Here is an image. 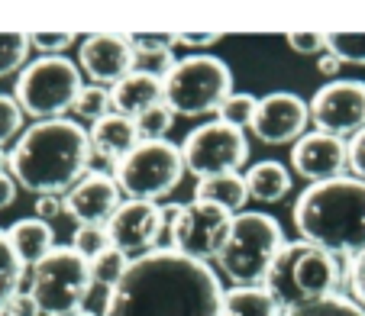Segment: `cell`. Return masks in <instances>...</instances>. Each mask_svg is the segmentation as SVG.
<instances>
[{
  "mask_svg": "<svg viewBox=\"0 0 365 316\" xmlns=\"http://www.w3.org/2000/svg\"><path fill=\"white\" fill-rule=\"evenodd\" d=\"M223 294L207 261L155 248L133 261L126 278L107 294L103 316H220Z\"/></svg>",
  "mask_w": 365,
  "mask_h": 316,
  "instance_id": "cell-1",
  "label": "cell"
},
{
  "mask_svg": "<svg viewBox=\"0 0 365 316\" xmlns=\"http://www.w3.org/2000/svg\"><path fill=\"white\" fill-rule=\"evenodd\" d=\"M91 136L78 120H46L23 130L10 152V174L39 197H65L91 174Z\"/></svg>",
  "mask_w": 365,
  "mask_h": 316,
  "instance_id": "cell-2",
  "label": "cell"
},
{
  "mask_svg": "<svg viewBox=\"0 0 365 316\" xmlns=\"http://www.w3.org/2000/svg\"><path fill=\"white\" fill-rule=\"evenodd\" d=\"M294 226L304 242L339 258L365 252V184L359 178H333L310 184L294 204Z\"/></svg>",
  "mask_w": 365,
  "mask_h": 316,
  "instance_id": "cell-3",
  "label": "cell"
},
{
  "mask_svg": "<svg viewBox=\"0 0 365 316\" xmlns=\"http://www.w3.org/2000/svg\"><path fill=\"white\" fill-rule=\"evenodd\" d=\"M349 271L343 268V258L330 255L310 242H288L272 261L262 288L282 303L284 310L301 307L310 300L336 297Z\"/></svg>",
  "mask_w": 365,
  "mask_h": 316,
  "instance_id": "cell-4",
  "label": "cell"
},
{
  "mask_svg": "<svg viewBox=\"0 0 365 316\" xmlns=\"http://www.w3.org/2000/svg\"><path fill=\"white\" fill-rule=\"evenodd\" d=\"M284 246H288L284 229L275 216L259 214V210H242L233 216V226L217 255V265L236 284H262L272 261L278 258Z\"/></svg>",
  "mask_w": 365,
  "mask_h": 316,
  "instance_id": "cell-5",
  "label": "cell"
},
{
  "mask_svg": "<svg viewBox=\"0 0 365 316\" xmlns=\"http://www.w3.org/2000/svg\"><path fill=\"white\" fill-rule=\"evenodd\" d=\"M81 90L84 81L78 62L65 56H42L20 71L14 97L26 117L46 123V120H65V113L75 110Z\"/></svg>",
  "mask_w": 365,
  "mask_h": 316,
  "instance_id": "cell-6",
  "label": "cell"
},
{
  "mask_svg": "<svg viewBox=\"0 0 365 316\" xmlns=\"http://www.w3.org/2000/svg\"><path fill=\"white\" fill-rule=\"evenodd\" d=\"M230 94H233V71L217 56L178 58L165 75V103L175 117L197 120L217 113Z\"/></svg>",
  "mask_w": 365,
  "mask_h": 316,
  "instance_id": "cell-7",
  "label": "cell"
},
{
  "mask_svg": "<svg viewBox=\"0 0 365 316\" xmlns=\"http://www.w3.org/2000/svg\"><path fill=\"white\" fill-rule=\"evenodd\" d=\"M94 288L91 261L75 248H56L39 261L29 275V294L36 297L42 316H75L84 313V303Z\"/></svg>",
  "mask_w": 365,
  "mask_h": 316,
  "instance_id": "cell-8",
  "label": "cell"
},
{
  "mask_svg": "<svg viewBox=\"0 0 365 316\" xmlns=\"http://www.w3.org/2000/svg\"><path fill=\"white\" fill-rule=\"evenodd\" d=\"M185 172L187 165L181 145L168 142V139L165 142H139L130 155H123L113 165L120 191L130 194V200H152V204L175 194Z\"/></svg>",
  "mask_w": 365,
  "mask_h": 316,
  "instance_id": "cell-9",
  "label": "cell"
},
{
  "mask_svg": "<svg viewBox=\"0 0 365 316\" xmlns=\"http://www.w3.org/2000/svg\"><path fill=\"white\" fill-rule=\"evenodd\" d=\"M165 214L172 248L197 261L217 258L230 236V226H233V214H227L214 204H200V200H191L185 206L172 204L165 206Z\"/></svg>",
  "mask_w": 365,
  "mask_h": 316,
  "instance_id": "cell-10",
  "label": "cell"
},
{
  "mask_svg": "<svg viewBox=\"0 0 365 316\" xmlns=\"http://www.w3.org/2000/svg\"><path fill=\"white\" fill-rule=\"evenodd\" d=\"M181 155L191 174L214 178V174H240V168L249 162L246 132L223 120L194 126L181 142Z\"/></svg>",
  "mask_w": 365,
  "mask_h": 316,
  "instance_id": "cell-11",
  "label": "cell"
},
{
  "mask_svg": "<svg viewBox=\"0 0 365 316\" xmlns=\"http://www.w3.org/2000/svg\"><path fill=\"white\" fill-rule=\"evenodd\" d=\"M310 120L320 132L330 136H356L365 130V81L336 78L327 81L310 97Z\"/></svg>",
  "mask_w": 365,
  "mask_h": 316,
  "instance_id": "cell-12",
  "label": "cell"
},
{
  "mask_svg": "<svg viewBox=\"0 0 365 316\" xmlns=\"http://www.w3.org/2000/svg\"><path fill=\"white\" fill-rule=\"evenodd\" d=\"M162 233H168V214L165 206L152 204V200H126L107 223L110 246L126 252L133 261L159 248Z\"/></svg>",
  "mask_w": 365,
  "mask_h": 316,
  "instance_id": "cell-13",
  "label": "cell"
},
{
  "mask_svg": "<svg viewBox=\"0 0 365 316\" xmlns=\"http://www.w3.org/2000/svg\"><path fill=\"white\" fill-rule=\"evenodd\" d=\"M310 123V103L301 94L275 90L259 100V110L252 120V136L262 145H294L307 132Z\"/></svg>",
  "mask_w": 365,
  "mask_h": 316,
  "instance_id": "cell-14",
  "label": "cell"
},
{
  "mask_svg": "<svg viewBox=\"0 0 365 316\" xmlns=\"http://www.w3.org/2000/svg\"><path fill=\"white\" fill-rule=\"evenodd\" d=\"M78 65L101 88H117L123 78H130L139 68L133 39L130 36H113V33L88 36L81 42V48H78Z\"/></svg>",
  "mask_w": 365,
  "mask_h": 316,
  "instance_id": "cell-15",
  "label": "cell"
},
{
  "mask_svg": "<svg viewBox=\"0 0 365 316\" xmlns=\"http://www.w3.org/2000/svg\"><path fill=\"white\" fill-rule=\"evenodd\" d=\"M291 168L310 184H324V181L343 178L349 168V142L330 132H304L291 145Z\"/></svg>",
  "mask_w": 365,
  "mask_h": 316,
  "instance_id": "cell-16",
  "label": "cell"
},
{
  "mask_svg": "<svg viewBox=\"0 0 365 316\" xmlns=\"http://www.w3.org/2000/svg\"><path fill=\"white\" fill-rule=\"evenodd\" d=\"M120 194L123 191H120L117 178L103 172H91L65 194V214L78 220V226H107L123 204Z\"/></svg>",
  "mask_w": 365,
  "mask_h": 316,
  "instance_id": "cell-17",
  "label": "cell"
},
{
  "mask_svg": "<svg viewBox=\"0 0 365 316\" xmlns=\"http://www.w3.org/2000/svg\"><path fill=\"white\" fill-rule=\"evenodd\" d=\"M159 103H165V81L159 75H149V71L136 68L113 88V113H120V117L139 120Z\"/></svg>",
  "mask_w": 365,
  "mask_h": 316,
  "instance_id": "cell-18",
  "label": "cell"
},
{
  "mask_svg": "<svg viewBox=\"0 0 365 316\" xmlns=\"http://www.w3.org/2000/svg\"><path fill=\"white\" fill-rule=\"evenodd\" d=\"M88 136H91V149H94V155L107 158V162H113V165L139 145L136 120L120 117V113H110V117L97 120V123L91 126Z\"/></svg>",
  "mask_w": 365,
  "mask_h": 316,
  "instance_id": "cell-19",
  "label": "cell"
},
{
  "mask_svg": "<svg viewBox=\"0 0 365 316\" xmlns=\"http://www.w3.org/2000/svg\"><path fill=\"white\" fill-rule=\"evenodd\" d=\"M7 239H10V246H14L16 258L23 261V268H36L46 255L56 252V229H52V223L39 220V216H33V220H16L14 226L7 229Z\"/></svg>",
  "mask_w": 365,
  "mask_h": 316,
  "instance_id": "cell-20",
  "label": "cell"
},
{
  "mask_svg": "<svg viewBox=\"0 0 365 316\" xmlns=\"http://www.w3.org/2000/svg\"><path fill=\"white\" fill-rule=\"evenodd\" d=\"M242 178H246V194L259 204H278L291 194V172L275 158L255 162Z\"/></svg>",
  "mask_w": 365,
  "mask_h": 316,
  "instance_id": "cell-21",
  "label": "cell"
},
{
  "mask_svg": "<svg viewBox=\"0 0 365 316\" xmlns=\"http://www.w3.org/2000/svg\"><path fill=\"white\" fill-rule=\"evenodd\" d=\"M194 200L200 204H214L227 214H242L249 194L242 174H214V178H197L194 184Z\"/></svg>",
  "mask_w": 365,
  "mask_h": 316,
  "instance_id": "cell-22",
  "label": "cell"
},
{
  "mask_svg": "<svg viewBox=\"0 0 365 316\" xmlns=\"http://www.w3.org/2000/svg\"><path fill=\"white\" fill-rule=\"evenodd\" d=\"M220 316H284V307L262 284H236L223 294Z\"/></svg>",
  "mask_w": 365,
  "mask_h": 316,
  "instance_id": "cell-23",
  "label": "cell"
},
{
  "mask_svg": "<svg viewBox=\"0 0 365 316\" xmlns=\"http://www.w3.org/2000/svg\"><path fill=\"white\" fill-rule=\"evenodd\" d=\"M133 48H136V62L139 71H149V75H159L165 81V75L175 68L178 58L172 56V48L178 46V36H168V33H139L130 36Z\"/></svg>",
  "mask_w": 365,
  "mask_h": 316,
  "instance_id": "cell-24",
  "label": "cell"
},
{
  "mask_svg": "<svg viewBox=\"0 0 365 316\" xmlns=\"http://www.w3.org/2000/svg\"><path fill=\"white\" fill-rule=\"evenodd\" d=\"M23 261L16 258L14 246L7 239V229H0V316L7 310V303L20 294L23 288Z\"/></svg>",
  "mask_w": 365,
  "mask_h": 316,
  "instance_id": "cell-25",
  "label": "cell"
},
{
  "mask_svg": "<svg viewBox=\"0 0 365 316\" xmlns=\"http://www.w3.org/2000/svg\"><path fill=\"white\" fill-rule=\"evenodd\" d=\"M130 265H133L130 255L120 252L117 246H107L101 255H94V258H91V275H94V284L107 288V294H110V290L126 278Z\"/></svg>",
  "mask_w": 365,
  "mask_h": 316,
  "instance_id": "cell-26",
  "label": "cell"
},
{
  "mask_svg": "<svg viewBox=\"0 0 365 316\" xmlns=\"http://www.w3.org/2000/svg\"><path fill=\"white\" fill-rule=\"evenodd\" d=\"M113 110V90L110 88H101V84H88V88L78 94L75 100V117L78 120H91V126L97 123V120L110 117Z\"/></svg>",
  "mask_w": 365,
  "mask_h": 316,
  "instance_id": "cell-27",
  "label": "cell"
},
{
  "mask_svg": "<svg viewBox=\"0 0 365 316\" xmlns=\"http://www.w3.org/2000/svg\"><path fill=\"white\" fill-rule=\"evenodd\" d=\"M284 316H365V310L359 307L352 297H324V300H310L301 307L284 310Z\"/></svg>",
  "mask_w": 365,
  "mask_h": 316,
  "instance_id": "cell-28",
  "label": "cell"
},
{
  "mask_svg": "<svg viewBox=\"0 0 365 316\" xmlns=\"http://www.w3.org/2000/svg\"><path fill=\"white\" fill-rule=\"evenodd\" d=\"M29 36L23 33H0V78H10L14 71L26 68V58H29Z\"/></svg>",
  "mask_w": 365,
  "mask_h": 316,
  "instance_id": "cell-29",
  "label": "cell"
},
{
  "mask_svg": "<svg viewBox=\"0 0 365 316\" xmlns=\"http://www.w3.org/2000/svg\"><path fill=\"white\" fill-rule=\"evenodd\" d=\"M255 110H259V97L252 94H230L227 100H223V107L217 110V120H223V123L236 126V130H252V120H255Z\"/></svg>",
  "mask_w": 365,
  "mask_h": 316,
  "instance_id": "cell-30",
  "label": "cell"
},
{
  "mask_svg": "<svg viewBox=\"0 0 365 316\" xmlns=\"http://www.w3.org/2000/svg\"><path fill=\"white\" fill-rule=\"evenodd\" d=\"M175 126V113L168 103H159L152 107L149 113L136 120V130H139V142H165V136L172 132Z\"/></svg>",
  "mask_w": 365,
  "mask_h": 316,
  "instance_id": "cell-31",
  "label": "cell"
},
{
  "mask_svg": "<svg viewBox=\"0 0 365 316\" xmlns=\"http://www.w3.org/2000/svg\"><path fill=\"white\" fill-rule=\"evenodd\" d=\"M343 65H365V33H330V48Z\"/></svg>",
  "mask_w": 365,
  "mask_h": 316,
  "instance_id": "cell-32",
  "label": "cell"
},
{
  "mask_svg": "<svg viewBox=\"0 0 365 316\" xmlns=\"http://www.w3.org/2000/svg\"><path fill=\"white\" fill-rule=\"evenodd\" d=\"M23 120H26V113L16 103V97L0 94V149L23 136Z\"/></svg>",
  "mask_w": 365,
  "mask_h": 316,
  "instance_id": "cell-33",
  "label": "cell"
},
{
  "mask_svg": "<svg viewBox=\"0 0 365 316\" xmlns=\"http://www.w3.org/2000/svg\"><path fill=\"white\" fill-rule=\"evenodd\" d=\"M107 246H110L107 226H78L75 233H71V248H75L78 255H84L88 261L94 258V255H101Z\"/></svg>",
  "mask_w": 365,
  "mask_h": 316,
  "instance_id": "cell-34",
  "label": "cell"
},
{
  "mask_svg": "<svg viewBox=\"0 0 365 316\" xmlns=\"http://www.w3.org/2000/svg\"><path fill=\"white\" fill-rule=\"evenodd\" d=\"M284 39H288L291 52H297V56H324L330 48V36L324 33H288Z\"/></svg>",
  "mask_w": 365,
  "mask_h": 316,
  "instance_id": "cell-35",
  "label": "cell"
},
{
  "mask_svg": "<svg viewBox=\"0 0 365 316\" xmlns=\"http://www.w3.org/2000/svg\"><path fill=\"white\" fill-rule=\"evenodd\" d=\"M75 39H78L75 33H33V36H29L33 48H39L42 56H62V52Z\"/></svg>",
  "mask_w": 365,
  "mask_h": 316,
  "instance_id": "cell-36",
  "label": "cell"
},
{
  "mask_svg": "<svg viewBox=\"0 0 365 316\" xmlns=\"http://www.w3.org/2000/svg\"><path fill=\"white\" fill-rule=\"evenodd\" d=\"M349 288H352V300L365 310V252L356 255L349 265Z\"/></svg>",
  "mask_w": 365,
  "mask_h": 316,
  "instance_id": "cell-37",
  "label": "cell"
},
{
  "mask_svg": "<svg viewBox=\"0 0 365 316\" xmlns=\"http://www.w3.org/2000/svg\"><path fill=\"white\" fill-rule=\"evenodd\" d=\"M349 172L352 178H359L365 184V130L356 132L349 142Z\"/></svg>",
  "mask_w": 365,
  "mask_h": 316,
  "instance_id": "cell-38",
  "label": "cell"
},
{
  "mask_svg": "<svg viewBox=\"0 0 365 316\" xmlns=\"http://www.w3.org/2000/svg\"><path fill=\"white\" fill-rule=\"evenodd\" d=\"M4 316H42V310H39V303H36V297L29 294V290H20V294L7 303Z\"/></svg>",
  "mask_w": 365,
  "mask_h": 316,
  "instance_id": "cell-39",
  "label": "cell"
},
{
  "mask_svg": "<svg viewBox=\"0 0 365 316\" xmlns=\"http://www.w3.org/2000/svg\"><path fill=\"white\" fill-rule=\"evenodd\" d=\"M58 214H65V197H36V216L39 220H56Z\"/></svg>",
  "mask_w": 365,
  "mask_h": 316,
  "instance_id": "cell-40",
  "label": "cell"
},
{
  "mask_svg": "<svg viewBox=\"0 0 365 316\" xmlns=\"http://www.w3.org/2000/svg\"><path fill=\"white\" fill-rule=\"evenodd\" d=\"M16 191H20V184L14 181V174L4 172L0 174V210H7L10 204L16 200Z\"/></svg>",
  "mask_w": 365,
  "mask_h": 316,
  "instance_id": "cell-41",
  "label": "cell"
},
{
  "mask_svg": "<svg viewBox=\"0 0 365 316\" xmlns=\"http://www.w3.org/2000/svg\"><path fill=\"white\" fill-rule=\"evenodd\" d=\"M339 68H343V62H339V58L333 56V52H324V56H320L317 71H320V75H324V78H330V81H336Z\"/></svg>",
  "mask_w": 365,
  "mask_h": 316,
  "instance_id": "cell-42",
  "label": "cell"
},
{
  "mask_svg": "<svg viewBox=\"0 0 365 316\" xmlns=\"http://www.w3.org/2000/svg\"><path fill=\"white\" fill-rule=\"evenodd\" d=\"M181 46H214L220 42V33H178Z\"/></svg>",
  "mask_w": 365,
  "mask_h": 316,
  "instance_id": "cell-43",
  "label": "cell"
},
{
  "mask_svg": "<svg viewBox=\"0 0 365 316\" xmlns=\"http://www.w3.org/2000/svg\"><path fill=\"white\" fill-rule=\"evenodd\" d=\"M4 172H10V155L0 149V174H4Z\"/></svg>",
  "mask_w": 365,
  "mask_h": 316,
  "instance_id": "cell-44",
  "label": "cell"
},
{
  "mask_svg": "<svg viewBox=\"0 0 365 316\" xmlns=\"http://www.w3.org/2000/svg\"><path fill=\"white\" fill-rule=\"evenodd\" d=\"M75 316H94V313H88V310H84V313H75Z\"/></svg>",
  "mask_w": 365,
  "mask_h": 316,
  "instance_id": "cell-45",
  "label": "cell"
}]
</instances>
